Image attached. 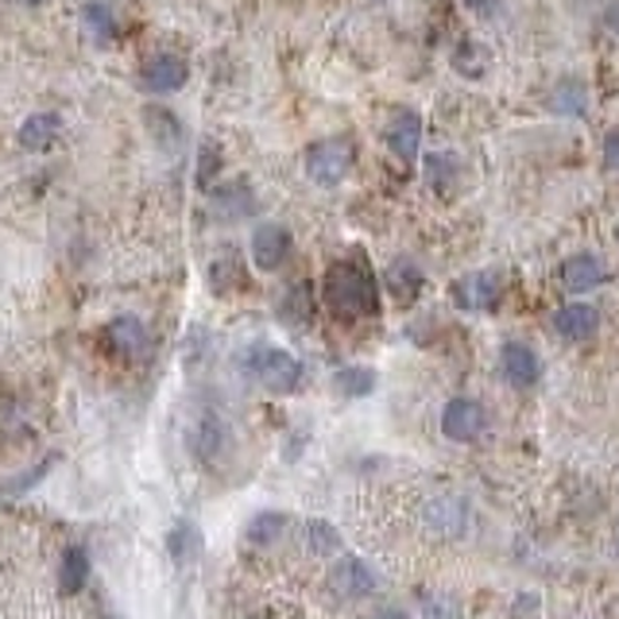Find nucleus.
I'll return each instance as SVG.
<instances>
[{"label":"nucleus","mask_w":619,"mask_h":619,"mask_svg":"<svg viewBox=\"0 0 619 619\" xmlns=\"http://www.w3.org/2000/svg\"><path fill=\"white\" fill-rule=\"evenodd\" d=\"M322 294H326V306L341 318H372L380 310V283L365 268V260H337L326 271Z\"/></svg>","instance_id":"1"},{"label":"nucleus","mask_w":619,"mask_h":619,"mask_svg":"<svg viewBox=\"0 0 619 619\" xmlns=\"http://www.w3.org/2000/svg\"><path fill=\"white\" fill-rule=\"evenodd\" d=\"M245 368L263 391H271V395H291L302 383V365L286 349H275V345H256V349H248Z\"/></svg>","instance_id":"2"},{"label":"nucleus","mask_w":619,"mask_h":619,"mask_svg":"<svg viewBox=\"0 0 619 619\" xmlns=\"http://www.w3.org/2000/svg\"><path fill=\"white\" fill-rule=\"evenodd\" d=\"M352 163H357V143L349 135H329L306 148V175L318 186H337L349 178Z\"/></svg>","instance_id":"3"},{"label":"nucleus","mask_w":619,"mask_h":619,"mask_svg":"<svg viewBox=\"0 0 619 619\" xmlns=\"http://www.w3.org/2000/svg\"><path fill=\"white\" fill-rule=\"evenodd\" d=\"M449 298L457 302L460 310H473V314H485V310H496L503 298V283L496 271H473V275H460L457 283L449 286Z\"/></svg>","instance_id":"4"},{"label":"nucleus","mask_w":619,"mask_h":619,"mask_svg":"<svg viewBox=\"0 0 619 619\" xmlns=\"http://www.w3.org/2000/svg\"><path fill=\"white\" fill-rule=\"evenodd\" d=\"M329 588H334L337 600H365L380 588V577L376 569L365 562V557H341V562L329 569Z\"/></svg>","instance_id":"5"},{"label":"nucleus","mask_w":619,"mask_h":619,"mask_svg":"<svg viewBox=\"0 0 619 619\" xmlns=\"http://www.w3.org/2000/svg\"><path fill=\"white\" fill-rule=\"evenodd\" d=\"M488 426V414L485 406L477 403V399L469 395H457L445 403L442 411V434L449 437V442H477L480 434H485Z\"/></svg>","instance_id":"6"},{"label":"nucleus","mask_w":619,"mask_h":619,"mask_svg":"<svg viewBox=\"0 0 619 619\" xmlns=\"http://www.w3.org/2000/svg\"><path fill=\"white\" fill-rule=\"evenodd\" d=\"M186 78H191V66H186V58L171 55V51H160V55H151L140 66V86L148 94H178Z\"/></svg>","instance_id":"7"},{"label":"nucleus","mask_w":619,"mask_h":619,"mask_svg":"<svg viewBox=\"0 0 619 619\" xmlns=\"http://www.w3.org/2000/svg\"><path fill=\"white\" fill-rule=\"evenodd\" d=\"M252 263L260 271H279L283 268V260L291 256V229L286 225H275V221H263L252 229Z\"/></svg>","instance_id":"8"},{"label":"nucleus","mask_w":619,"mask_h":619,"mask_svg":"<svg viewBox=\"0 0 619 619\" xmlns=\"http://www.w3.org/2000/svg\"><path fill=\"white\" fill-rule=\"evenodd\" d=\"M500 372H503V380H508L511 388L526 391V388H534V383L542 380V360L526 341H503Z\"/></svg>","instance_id":"9"},{"label":"nucleus","mask_w":619,"mask_h":619,"mask_svg":"<svg viewBox=\"0 0 619 619\" xmlns=\"http://www.w3.org/2000/svg\"><path fill=\"white\" fill-rule=\"evenodd\" d=\"M608 279V263L596 252H577L562 263V286L569 294H588Z\"/></svg>","instance_id":"10"},{"label":"nucleus","mask_w":619,"mask_h":619,"mask_svg":"<svg viewBox=\"0 0 619 619\" xmlns=\"http://www.w3.org/2000/svg\"><path fill=\"white\" fill-rule=\"evenodd\" d=\"M383 140H388V148L395 151L403 163H414V155H419L422 148V117L414 109H399L395 117L388 120V128H383Z\"/></svg>","instance_id":"11"},{"label":"nucleus","mask_w":619,"mask_h":619,"mask_svg":"<svg viewBox=\"0 0 619 619\" xmlns=\"http://www.w3.org/2000/svg\"><path fill=\"white\" fill-rule=\"evenodd\" d=\"M554 329L565 341H588L600 329V310L593 302H565L554 314Z\"/></svg>","instance_id":"12"},{"label":"nucleus","mask_w":619,"mask_h":619,"mask_svg":"<svg viewBox=\"0 0 619 619\" xmlns=\"http://www.w3.org/2000/svg\"><path fill=\"white\" fill-rule=\"evenodd\" d=\"M105 341H109V349L117 352V357L140 360L143 352H148V329H143L140 318L124 314V318H112L109 326H105Z\"/></svg>","instance_id":"13"},{"label":"nucleus","mask_w":619,"mask_h":619,"mask_svg":"<svg viewBox=\"0 0 619 619\" xmlns=\"http://www.w3.org/2000/svg\"><path fill=\"white\" fill-rule=\"evenodd\" d=\"M225 442H229V426H225V419L214 411H206L198 419V426H194V437H191L194 457L206 460V465H214V460L225 453Z\"/></svg>","instance_id":"14"},{"label":"nucleus","mask_w":619,"mask_h":619,"mask_svg":"<svg viewBox=\"0 0 619 619\" xmlns=\"http://www.w3.org/2000/svg\"><path fill=\"white\" fill-rule=\"evenodd\" d=\"M383 283H388L391 298H395L399 306H411L422 294V286H426V275H422V268L414 260H391L388 271H383Z\"/></svg>","instance_id":"15"},{"label":"nucleus","mask_w":619,"mask_h":619,"mask_svg":"<svg viewBox=\"0 0 619 619\" xmlns=\"http://www.w3.org/2000/svg\"><path fill=\"white\" fill-rule=\"evenodd\" d=\"M546 105H550V112H557V117H585V109H588L585 82H580V78H562L546 94Z\"/></svg>","instance_id":"16"},{"label":"nucleus","mask_w":619,"mask_h":619,"mask_svg":"<svg viewBox=\"0 0 619 619\" xmlns=\"http://www.w3.org/2000/svg\"><path fill=\"white\" fill-rule=\"evenodd\" d=\"M58 128H63V120H58L55 112H32V117L20 124V143H24L28 151H47L51 143L58 140Z\"/></svg>","instance_id":"17"},{"label":"nucleus","mask_w":619,"mask_h":619,"mask_svg":"<svg viewBox=\"0 0 619 619\" xmlns=\"http://www.w3.org/2000/svg\"><path fill=\"white\" fill-rule=\"evenodd\" d=\"M279 318L286 322V326H310V318H314V298H310V283H294L283 291V302H279Z\"/></svg>","instance_id":"18"},{"label":"nucleus","mask_w":619,"mask_h":619,"mask_svg":"<svg viewBox=\"0 0 619 619\" xmlns=\"http://www.w3.org/2000/svg\"><path fill=\"white\" fill-rule=\"evenodd\" d=\"M143 124H148V132L155 135L163 148H175V143L183 140V124H178L175 112L163 109V105H148V109H143Z\"/></svg>","instance_id":"19"},{"label":"nucleus","mask_w":619,"mask_h":619,"mask_svg":"<svg viewBox=\"0 0 619 619\" xmlns=\"http://www.w3.org/2000/svg\"><path fill=\"white\" fill-rule=\"evenodd\" d=\"M334 388L341 391L345 399H365L376 391V372L365 365H349V368H337L334 376Z\"/></svg>","instance_id":"20"},{"label":"nucleus","mask_w":619,"mask_h":619,"mask_svg":"<svg viewBox=\"0 0 619 619\" xmlns=\"http://www.w3.org/2000/svg\"><path fill=\"white\" fill-rule=\"evenodd\" d=\"M426 519H430V526H437V531L460 534L465 531V503L453 500V496H442V500H434L426 508Z\"/></svg>","instance_id":"21"},{"label":"nucleus","mask_w":619,"mask_h":619,"mask_svg":"<svg viewBox=\"0 0 619 619\" xmlns=\"http://www.w3.org/2000/svg\"><path fill=\"white\" fill-rule=\"evenodd\" d=\"M302 534H306V550L314 557H329L341 550V534H337V526L326 523V519H310Z\"/></svg>","instance_id":"22"},{"label":"nucleus","mask_w":619,"mask_h":619,"mask_svg":"<svg viewBox=\"0 0 619 619\" xmlns=\"http://www.w3.org/2000/svg\"><path fill=\"white\" fill-rule=\"evenodd\" d=\"M89 580V557L82 546H70L63 557V569H58V585L66 588V593H82Z\"/></svg>","instance_id":"23"},{"label":"nucleus","mask_w":619,"mask_h":619,"mask_svg":"<svg viewBox=\"0 0 619 619\" xmlns=\"http://www.w3.org/2000/svg\"><path fill=\"white\" fill-rule=\"evenodd\" d=\"M82 17H86L89 40H94V43H112V35H117V20H112L109 4H101V0H89Z\"/></svg>","instance_id":"24"},{"label":"nucleus","mask_w":619,"mask_h":619,"mask_svg":"<svg viewBox=\"0 0 619 619\" xmlns=\"http://www.w3.org/2000/svg\"><path fill=\"white\" fill-rule=\"evenodd\" d=\"M283 526H286V515L263 511V515H256L252 523H248V539H252L256 546H263V542H275L279 534H283Z\"/></svg>","instance_id":"25"},{"label":"nucleus","mask_w":619,"mask_h":619,"mask_svg":"<svg viewBox=\"0 0 619 619\" xmlns=\"http://www.w3.org/2000/svg\"><path fill=\"white\" fill-rule=\"evenodd\" d=\"M217 214H221V217L252 214V194H248V186L237 183V186H229L225 194H217Z\"/></svg>","instance_id":"26"},{"label":"nucleus","mask_w":619,"mask_h":619,"mask_svg":"<svg viewBox=\"0 0 619 619\" xmlns=\"http://www.w3.org/2000/svg\"><path fill=\"white\" fill-rule=\"evenodd\" d=\"M426 175L434 191H449V183L457 178V160L453 155H426Z\"/></svg>","instance_id":"27"},{"label":"nucleus","mask_w":619,"mask_h":619,"mask_svg":"<svg viewBox=\"0 0 619 619\" xmlns=\"http://www.w3.org/2000/svg\"><path fill=\"white\" fill-rule=\"evenodd\" d=\"M221 167H225L221 151H217L214 140H206V143L198 148V186H209V183H214V175H217Z\"/></svg>","instance_id":"28"},{"label":"nucleus","mask_w":619,"mask_h":619,"mask_svg":"<svg viewBox=\"0 0 619 619\" xmlns=\"http://www.w3.org/2000/svg\"><path fill=\"white\" fill-rule=\"evenodd\" d=\"M604 167L619 171V128H611V132L604 135Z\"/></svg>","instance_id":"29"},{"label":"nucleus","mask_w":619,"mask_h":619,"mask_svg":"<svg viewBox=\"0 0 619 619\" xmlns=\"http://www.w3.org/2000/svg\"><path fill=\"white\" fill-rule=\"evenodd\" d=\"M500 4H503V0H469V9L477 12V17H492Z\"/></svg>","instance_id":"30"},{"label":"nucleus","mask_w":619,"mask_h":619,"mask_svg":"<svg viewBox=\"0 0 619 619\" xmlns=\"http://www.w3.org/2000/svg\"><path fill=\"white\" fill-rule=\"evenodd\" d=\"M604 24H608V28H611V32H616V35H619V0H616V4H611V9H608V12H604Z\"/></svg>","instance_id":"31"},{"label":"nucleus","mask_w":619,"mask_h":619,"mask_svg":"<svg viewBox=\"0 0 619 619\" xmlns=\"http://www.w3.org/2000/svg\"><path fill=\"white\" fill-rule=\"evenodd\" d=\"M372 619H411V616H406V611H376Z\"/></svg>","instance_id":"32"},{"label":"nucleus","mask_w":619,"mask_h":619,"mask_svg":"<svg viewBox=\"0 0 619 619\" xmlns=\"http://www.w3.org/2000/svg\"><path fill=\"white\" fill-rule=\"evenodd\" d=\"M24 4H43V0H24Z\"/></svg>","instance_id":"33"}]
</instances>
